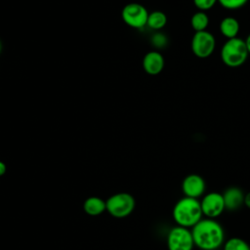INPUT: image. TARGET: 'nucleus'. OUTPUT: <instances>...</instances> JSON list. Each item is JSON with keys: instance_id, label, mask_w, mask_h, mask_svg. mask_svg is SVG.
<instances>
[{"instance_id": "f257e3e1", "label": "nucleus", "mask_w": 250, "mask_h": 250, "mask_svg": "<svg viewBox=\"0 0 250 250\" xmlns=\"http://www.w3.org/2000/svg\"><path fill=\"white\" fill-rule=\"evenodd\" d=\"M190 229L194 245L201 250H216L224 243V229L214 219L202 218Z\"/></svg>"}, {"instance_id": "f03ea898", "label": "nucleus", "mask_w": 250, "mask_h": 250, "mask_svg": "<svg viewBox=\"0 0 250 250\" xmlns=\"http://www.w3.org/2000/svg\"><path fill=\"white\" fill-rule=\"evenodd\" d=\"M172 215L178 226L191 229L203 216L200 201L197 198L184 196L174 205Z\"/></svg>"}, {"instance_id": "7ed1b4c3", "label": "nucleus", "mask_w": 250, "mask_h": 250, "mask_svg": "<svg viewBox=\"0 0 250 250\" xmlns=\"http://www.w3.org/2000/svg\"><path fill=\"white\" fill-rule=\"evenodd\" d=\"M248 55L245 40L238 37L228 39L221 48L222 62L229 67L241 66L246 62Z\"/></svg>"}, {"instance_id": "20e7f679", "label": "nucleus", "mask_w": 250, "mask_h": 250, "mask_svg": "<svg viewBox=\"0 0 250 250\" xmlns=\"http://www.w3.org/2000/svg\"><path fill=\"white\" fill-rule=\"evenodd\" d=\"M106 211L116 218L128 216L135 207L134 197L126 192L115 193L105 201Z\"/></svg>"}, {"instance_id": "39448f33", "label": "nucleus", "mask_w": 250, "mask_h": 250, "mask_svg": "<svg viewBox=\"0 0 250 250\" xmlns=\"http://www.w3.org/2000/svg\"><path fill=\"white\" fill-rule=\"evenodd\" d=\"M148 12L140 3H129L125 5L121 12L123 21L130 27L142 29L146 26Z\"/></svg>"}, {"instance_id": "423d86ee", "label": "nucleus", "mask_w": 250, "mask_h": 250, "mask_svg": "<svg viewBox=\"0 0 250 250\" xmlns=\"http://www.w3.org/2000/svg\"><path fill=\"white\" fill-rule=\"evenodd\" d=\"M194 242L190 229L177 226L168 232V250H192Z\"/></svg>"}, {"instance_id": "0eeeda50", "label": "nucleus", "mask_w": 250, "mask_h": 250, "mask_svg": "<svg viewBox=\"0 0 250 250\" xmlns=\"http://www.w3.org/2000/svg\"><path fill=\"white\" fill-rule=\"evenodd\" d=\"M191 51L197 58L205 59L211 56L216 47V39L214 35L207 31H197L191 38Z\"/></svg>"}, {"instance_id": "6e6552de", "label": "nucleus", "mask_w": 250, "mask_h": 250, "mask_svg": "<svg viewBox=\"0 0 250 250\" xmlns=\"http://www.w3.org/2000/svg\"><path fill=\"white\" fill-rule=\"evenodd\" d=\"M200 205L202 214L210 219L219 217L226 210L223 194L216 191L206 193L201 199Z\"/></svg>"}, {"instance_id": "1a4fd4ad", "label": "nucleus", "mask_w": 250, "mask_h": 250, "mask_svg": "<svg viewBox=\"0 0 250 250\" xmlns=\"http://www.w3.org/2000/svg\"><path fill=\"white\" fill-rule=\"evenodd\" d=\"M205 181L197 174H189L183 180L182 190L185 196L198 198L205 191Z\"/></svg>"}, {"instance_id": "9d476101", "label": "nucleus", "mask_w": 250, "mask_h": 250, "mask_svg": "<svg viewBox=\"0 0 250 250\" xmlns=\"http://www.w3.org/2000/svg\"><path fill=\"white\" fill-rule=\"evenodd\" d=\"M164 65V57L158 51H150L143 59V68L149 75L159 74L163 70Z\"/></svg>"}, {"instance_id": "9b49d317", "label": "nucleus", "mask_w": 250, "mask_h": 250, "mask_svg": "<svg viewBox=\"0 0 250 250\" xmlns=\"http://www.w3.org/2000/svg\"><path fill=\"white\" fill-rule=\"evenodd\" d=\"M223 194L225 208L229 211L237 210L242 204H244V192L237 187L228 188Z\"/></svg>"}, {"instance_id": "f8f14e48", "label": "nucleus", "mask_w": 250, "mask_h": 250, "mask_svg": "<svg viewBox=\"0 0 250 250\" xmlns=\"http://www.w3.org/2000/svg\"><path fill=\"white\" fill-rule=\"evenodd\" d=\"M220 31L227 39L237 37L239 32V22L233 17H226L220 22Z\"/></svg>"}, {"instance_id": "ddd939ff", "label": "nucleus", "mask_w": 250, "mask_h": 250, "mask_svg": "<svg viewBox=\"0 0 250 250\" xmlns=\"http://www.w3.org/2000/svg\"><path fill=\"white\" fill-rule=\"evenodd\" d=\"M83 208L85 212L91 216H97L102 214L104 210H106L105 201H104L100 197L92 196L85 200Z\"/></svg>"}, {"instance_id": "4468645a", "label": "nucleus", "mask_w": 250, "mask_h": 250, "mask_svg": "<svg viewBox=\"0 0 250 250\" xmlns=\"http://www.w3.org/2000/svg\"><path fill=\"white\" fill-rule=\"evenodd\" d=\"M167 23V16L161 11H153L148 14L146 26L154 31H160Z\"/></svg>"}, {"instance_id": "2eb2a0df", "label": "nucleus", "mask_w": 250, "mask_h": 250, "mask_svg": "<svg viewBox=\"0 0 250 250\" xmlns=\"http://www.w3.org/2000/svg\"><path fill=\"white\" fill-rule=\"evenodd\" d=\"M190 25L195 32L206 30L209 25L208 15L203 11L194 13L190 19Z\"/></svg>"}, {"instance_id": "dca6fc26", "label": "nucleus", "mask_w": 250, "mask_h": 250, "mask_svg": "<svg viewBox=\"0 0 250 250\" xmlns=\"http://www.w3.org/2000/svg\"><path fill=\"white\" fill-rule=\"evenodd\" d=\"M224 250H250V246L242 238L231 237L225 242Z\"/></svg>"}, {"instance_id": "f3484780", "label": "nucleus", "mask_w": 250, "mask_h": 250, "mask_svg": "<svg viewBox=\"0 0 250 250\" xmlns=\"http://www.w3.org/2000/svg\"><path fill=\"white\" fill-rule=\"evenodd\" d=\"M150 43L155 49H163L168 44V38L163 32L155 31L150 37Z\"/></svg>"}, {"instance_id": "a211bd4d", "label": "nucleus", "mask_w": 250, "mask_h": 250, "mask_svg": "<svg viewBox=\"0 0 250 250\" xmlns=\"http://www.w3.org/2000/svg\"><path fill=\"white\" fill-rule=\"evenodd\" d=\"M249 0H218L219 4L228 10H237L246 5Z\"/></svg>"}, {"instance_id": "6ab92c4d", "label": "nucleus", "mask_w": 250, "mask_h": 250, "mask_svg": "<svg viewBox=\"0 0 250 250\" xmlns=\"http://www.w3.org/2000/svg\"><path fill=\"white\" fill-rule=\"evenodd\" d=\"M217 2L218 0H193L194 6L199 11H203V12L213 8Z\"/></svg>"}, {"instance_id": "aec40b11", "label": "nucleus", "mask_w": 250, "mask_h": 250, "mask_svg": "<svg viewBox=\"0 0 250 250\" xmlns=\"http://www.w3.org/2000/svg\"><path fill=\"white\" fill-rule=\"evenodd\" d=\"M244 205L250 209V191L244 195Z\"/></svg>"}, {"instance_id": "412c9836", "label": "nucleus", "mask_w": 250, "mask_h": 250, "mask_svg": "<svg viewBox=\"0 0 250 250\" xmlns=\"http://www.w3.org/2000/svg\"><path fill=\"white\" fill-rule=\"evenodd\" d=\"M6 172V164L2 161H0V176L4 175Z\"/></svg>"}, {"instance_id": "4be33fe9", "label": "nucleus", "mask_w": 250, "mask_h": 250, "mask_svg": "<svg viewBox=\"0 0 250 250\" xmlns=\"http://www.w3.org/2000/svg\"><path fill=\"white\" fill-rule=\"evenodd\" d=\"M245 44H246V47H247L248 53L250 54V33L248 34V36H247V37H246V39H245Z\"/></svg>"}, {"instance_id": "5701e85b", "label": "nucleus", "mask_w": 250, "mask_h": 250, "mask_svg": "<svg viewBox=\"0 0 250 250\" xmlns=\"http://www.w3.org/2000/svg\"><path fill=\"white\" fill-rule=\"evenodd\" d=\"M1 51H2V43L0 41V53H1Z\"/></svg>"}]
</instances>
